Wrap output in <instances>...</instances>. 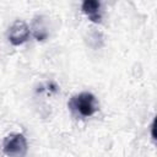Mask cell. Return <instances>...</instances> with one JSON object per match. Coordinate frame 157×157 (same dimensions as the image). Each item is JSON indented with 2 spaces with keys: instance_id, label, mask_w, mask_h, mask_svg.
<instances>
[{
  "instance_id": "obj_4",
  "label": "cell",
  "mask_w": 157,
  "mask_h": 157,
  "mask_svg": "<svg viewBox=\"0 0 157 157\" xmlns=\"http://www.w3.org/2000/svg\"><path fill=\"white\" fill-rule=\"evenodd\" d=\"M82 12L88 17L90 21L94 23H99L102 20V10L101 2L97 0H86L82 2Z\"/></svg>"
},
{
  "instance_id": "obj_3",
  "label": "cell",
  "mask_w": 157,
  "mask_h": 157,
  "mask_svg": "<svg viewBox=\"0 0 157 157\" xmlns=\"http://www.w3.org/2000/svg\"><path fill=\"white\" fill-rule=\"evenodd\" d=\"M29 37V28L27 23L22 20H16L9 28L7 38L11 44L13 45H21L23 44Z\"/></svg>"
},
{
  "instance_id": "obj_5",
  "label": "cell",
  "mask_w": 157,
  "mask_h": 157,
  "mask_svg": "<svg viewBox=\"0 0 157 157\" xmlns=\"http://www.w3.org/2000/svg\"><path fill=\"white\" fill-rule=\"evenodd\" d=\"M33 34L37 40H44L48 37V29L43 16H37L33 21Z\"/></svg>"
},
{
  "instance_id": "obj_1",
  "label": "cell",
  "mask_w": 157,
  "mask_h": 157,
  "mask_svg": "<svg viewBox=\"0 0 157 157\" xmlns=\"http://www.w3.org/2000/svg\"><path fill=\"white\" fill-rule=\"evenodd\" d=\"M69 108L82 118H88L98 110L96 97L90 92H81L75 94L69 101Z\"/></svg>"
},
{
  "instance_id": "obj_2",
  "label": "cell",
  "mask_w": 157,
  "mask_h": 157,
  "mask_svg": "<svg viewBox=\"0 0 157 157\" xmlns=\"http://www.w3.org/2000/svg\"><path fill=\"white\" fill-rule=\"evenodd\" d=\"M28 146L23 134L15 132L5 137L2 144V151L7 157H25Z\"/></svg>"
}]
</instances>
